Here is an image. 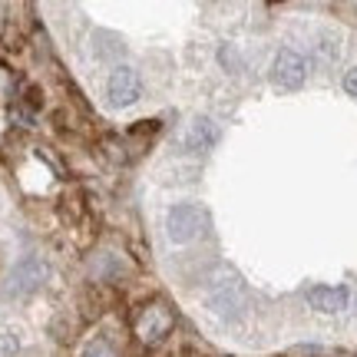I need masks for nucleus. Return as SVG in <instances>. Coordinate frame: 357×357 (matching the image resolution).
Returning <instances> with one entry per match:
<instances>
[{"label":"nucleus","mask_w":357,"mask_h":357,"mask_svg":"<svg viewBox=\"0 0 357 357\" xmlns=\"http://www.w3.org/2000/svg\"><path fill=\"white\" fill-rule=\"evenodd\" d=\"M166 229H169V238H172L176 245H189L208 229V212L195 202H182L169 212Z\"/></svg>","instance_id":"7ed1b4c3"},{"label":"nucleus","mask_w":357,"mask_h":357,"mask_svg":"<svg viewBox=\"0 0 357 357\" xmlns=\"http://www.w3.org/2000/svg\"><path fill=\"white\" fill-rule=\"evenodd\" d=\"M172 328H176V314H172V311H169L162 301H153V305H146L139 314H136V324H132L136 337H139L146 347L162 344L169 334H172Z\"/></svg>","instance_id":"f03ea898"},{"label":"nucleus","mask_w":357,"mask_h":357,"mask_svg":"<svg viewBox=\"0 0 357 357\" xmlns=\"http://www.w3.org/2000/svg\"><path fill=\"white\" fill-rule=\"evenodd\" d=\"M307 77V60L298 50H281L275 56V66H271V79L278 83L281 89H298Z\"/></svg>","instance_id":"39448f33"},{"label":"nucleus","mask_w":357,"mask_h":357,"mask_svg":"<svg viewBox=\"0 0 357 357\" xmlns=\"http://www.w3.org/2000/svg\"><path fill=\"white\" fill-rule=\"evenodd\" d=\"M47 265L40 258H24L20 265L10 271V281H7V294H30L37 291L40 284L47 281Z\"/></svg>","instance_id":"423d86ee"},{"label":"nucleus","mask_w":357,"mask_h":357,"mask_svg":"<svg viewBox=\"0 0 357 357\" xmlns=\"http://www.w3.org/2000/svg\"><path fill=\"white\" fill-rule=\"evenodd\" d=\"M17 347H20V341H17V334L0 331V354H13Z\"/></svg>","instance_id":"9d476101"},{"label":"nucleus","mask_w":357,"mask_h":357,"mask_svg":"<svg viewBox=\"0 0 357 357\" xmlns=\"http://www.w3.org/2000/svg\"><path fill=\"white\" fill-rule=\"evenodd\" d=\"M139 93H142V83L132 66H116L113 73H109V79H106V96H109V102H113L116 109L132 106V102L139 100Z\"/></svg>","instance_id":"20e7f679"},{"label":"nucleus","mask_w":357,"mask_h":357,"mask_svg":"<svg viewBox=\"0 0 357 357\" xmlns=\"http://www.w3.org/2000/svg\"><path fill=\"white\" fill-rule=\"evenodd\" d=\"M222 275V281H208V307L215 311L218 318H238L242 314V307H245V288H242V281L231 275L229 268H222L218 271Z\"/></svg>","instance_id":"f257e3e1"},{"label":"nucleus","mask_w":357,"mask_h":357,"mask_svg":"<svg viewBox=\"0 0 357 357\" xmlns=\"http://www.w3.org/2000/svg\"><path fill=\"white\" fill-rule=\"evenodd\" d=\"M79 357H116V351H113V344H109L106 337H93V341L83 347V354Z\"/></svg>","instance_id":"1a4fd4ad"},{"label":"nucleus","mask_w":357,"mask_h":357,"mask_svg":"<svg viewBox=\"0 0 357 357\" xmlns=\"http://www.w3.org/2000/svg\"><path fill=\"white\" fill-rule=\"evenodd\" d=\"M344 89H347V93H351V96L357 100V66H354V70H351V73L344 77Z\"/></svg>","instance_id":"9b49d317"},{"label":"nucleus","mask_w":357,"mask_h":357,"mask_svg":"<svg viewBox=\"0 0 357 357\" xmlns=\"http://www.w3.org/2000/svg\"><path fill=\"white\" fill-rule=\"evenodd\" d=\"M305 301L314 307V311H321V314H341L347 307V301H351V294H347L344 284H337V288L318 284V288H311V291L305 294Z\"/></svg>","instance_id":"6e6552de"},{"label":"nucleus","mask_w":357,"mask_h":357,"mask_svg":"<svg viewBox=\"0 0 357 357\" xmlns=\"http://www.w3.org/2000/svg\"><path fill=\"white\" fill-rule=\"evenodd\" d=\"M178 149L182 153H205L218 142V126L212 119H192L189 126L178 132Z\"/></svg>","instance_id":"0eeeda50"}]
</instances>
